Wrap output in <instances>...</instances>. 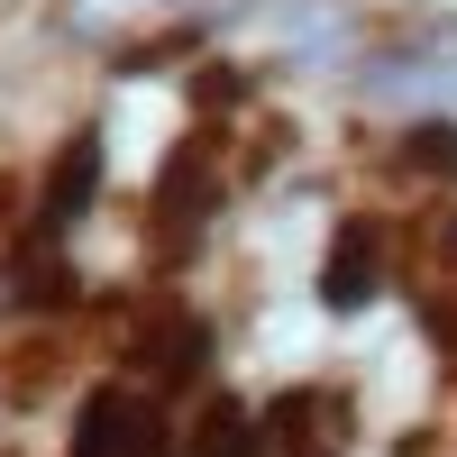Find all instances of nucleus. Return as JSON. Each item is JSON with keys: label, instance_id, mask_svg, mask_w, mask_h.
Masks as SVG:
<instances>
[{"label": "nucleus", "instance_id": "nucleus-1", "mask_svg": "<svg viewBox=\"0 0 457 457\" xmlns=\"http://www.w3.org/2000/svg\"><path fill=\"white\" fill-rule=\"evenodd\" d=\"M64 457H165V411L156 394L137 385H101L83 403V421H73V448Z\"/></svg>", "mask_w": 457, "mask_h": 457}, {"label": "nucleus", "instance_id": "nucleus-2", "mask_svg": "<svg viewBox=\"0 0 457 457\" xmlns=\"http://www.w3.org/2000/svg\"><path fill=\"white\" fill-rule=\"evenodd\" d=\"M92 202H101V137H92V129H73V137H64V156L46 165V202H37V228H55V238H64V228L83 220Z\"/></svg>", "mask_w": 457, "mask_h": 457}, {"label": "nucleus", "instance_id": "nucleus-3", "mask_svg": "<svg viewBox=\"0 0 457 457\" xmlns=\"http://www.w3.org/2000/svg\"><path fill=\"white\" fill-rule=\"evenodd\" d=\"M357 83L385 92V101H421V110H448L457 120V55H375Z\"/></svg>", "mask_w": 457, "mask_h": 457}, {"label": "nucleus", "instance_id": "nucleus-4", "mask_svg": "<svg viewBox=\"0 0 457 457\" xmlns=\"http://www.w3.org/2000/svg\"><path fill=\"white\" fill-rule=\"evenodd\" d=\"M320 302L329 312H366L375 302V220H348L320 256Z\"/></svg>", "mask_w": 457, "mask_h": 457}, {"label": "nucleus", "instance_id": "nucleus-5", "mask_svg": "<svg viewBox=\"0 0 457 457\" xmlns=\"http://www.w3.org/2000/svg\"><path fill=\"white\" fill-rule=\"evenodd\" d=\"M46 238H55V228H37V238L10 256V275H19L10 293L28 302V312H46V302H73V256H64V247H46Z\"/></svg>", "mask_w": 457, "mask_h": 457}, {"label": "nucleus", "instance_id": "nucleus-6", "mask_svg": "<svg viewBox=\"0 0 457 457\" xmlns=\"http://www.w3.org/2000/svg\"><path fill=\"white\" fill-rule=\"evenodd\" d=\"M183 457H265V421L247 403H211L193 421V439H183Z\"/></svg>", "mask_w": 457, "mask_h": 457}, {"label": "nucleus", "instance_id": "nucleus-7", "mask_svg": "<svg viewBox=\"0 0 457 457\" xmlns=\"http://www.w3.org/2000/svg\"><path fill=\"white\" fill-rule=\"evenodd\" d=\"M403 165H421V174H457V120H448V110L403 137Z\"/></svg>", "mask_w": 457, "mask_h": 457}, {"label": "nucleus", "instance_id": "nucleus-8", "mask_svg": "<svg viewBox=\"0 0 457 457\" xmlns=\"http://www.w3.org/2000/svg\"><path fill=\"white\" fill-rule=\"evenodd\" d=\"M439 247H448V265H457V220H448V238H439Z\"/></svg>", "mask_w": 457, "mask_h": 457}]
</instances>
